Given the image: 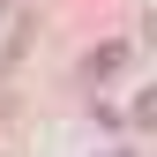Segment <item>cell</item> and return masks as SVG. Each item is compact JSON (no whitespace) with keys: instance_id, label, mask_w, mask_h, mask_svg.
<instances>
[{"instance_id":"obj_1","label":"cell","mask_w":157,"mask_h":157,"mask_svg":"<svg viewBox=\"0 0 157 157\" xmlns=\"http://www.w3.org/2000/svg\"><path fill=\"white\" fill-rule=\"evenodd\" d=\"M127 60H135V45H127V37H105L97 52H82V82H120Z\"/></svg>"},{"instance_id":"obj_2","label":"cell","mask_w":157,"mask_h":157,"mask_svg":"<svg viewBox=\"0 0 157 157\" xmlns=\"http://www.w3.org/2000/svg\"><path fill=\"white\" fill-rule=\"evenodd\" d=\"M23 45H30V23H15V30H8V45H0V82L15 75V60H23Z\"/></svg>"}]
</instances>
